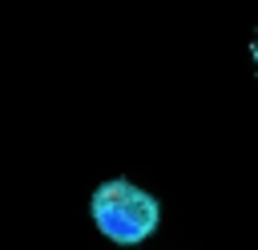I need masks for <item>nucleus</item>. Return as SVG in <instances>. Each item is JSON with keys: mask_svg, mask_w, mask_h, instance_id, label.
<instances>
[{"mask_svg": "<svg viewBox=\"0 0 258 250\" xmlns=\"http://www.w3.org/2000/svg\"><path fill=\"white\" fill-rule=\"evenodd\" d=\"M89 210H93L97 230H101L109 242H121V246L145 242V238L157 230V222H161V206H157V198L145 194V190L133 185V181H121V177L97 185Z\"/></svg>", "mask_w": 258, "mask_h": 250, "instance_id": "nucleus-1", "label": "nucleus"}, {"mask_svg": "<svg viewBox=\"0 0 258 250\" xmlns=\"http://www.w3.org/2000/svg\"><path fill=\"white\" fill-rule=\"evenodd\" d=\"M250 56H254V69H258V36L250 40Z\"/></svg>", "mask_w": 258, "mask_h": 250, "instance_id": "nucleus-2", "label": "nucleus"}]
</instances>
